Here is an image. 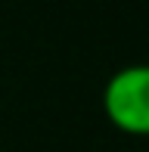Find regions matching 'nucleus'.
<instances>
[{
  "label": "nucleus",
  "mask_w": 149,
  "mask_h": 152,
  "mask_svg": "<svg viewBox=\"0 0 149 152\" xmlns=\"http://www.w3.org/2000/svg\"><path fill=\"white\" fill-rule=\"evenodd\" d=\"M103 109L124 134L149 137V65H124L106 81Z\"/></svg>",
  "instance_id": "obj_1"
}]
</instances>
